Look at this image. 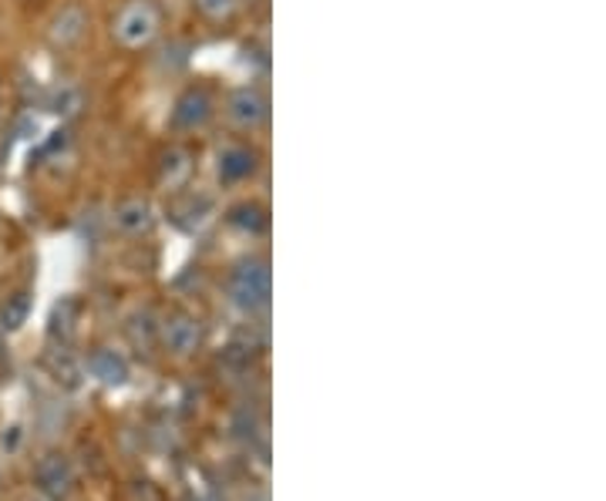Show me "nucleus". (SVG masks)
<instances>
[{
  "mask_svg": "<svg viewBox=\"0 0 606 501\" xmlns=\"http://www.w3.org/2000/svg\"><path fill=\"white\" fill-rule=\"evenodd\" d=\"M196 4L212 21H223V17H230L236 11V0H196Z\"/></svg>",
  "mask_w": 606,
  "mask_h": 501,
  "instance_id": "nucleus-11",
  "label": "nucleus"
},
{
  "mask_svg": "<svg viewBox=\"0 0 606 501\" xmlns=\"http://www.w3.org/2000/svg\"><path fill=\"white\" fill-rule=\"evenodd\" d=\"M165 343L172 350H180V353H189L199 343V327L193 324V320H186V316L172 320V324L165 327Z\"/></svg>",
  "mask_w": 606,
  "mask_h": 501,
  "instance_id": "nucleus-6",
  "label": "nucleus"
},
{
  "mask_svg": "<svg viewBox=\"0 0 606 501\" xmlns=\"http://www.w3.org/2000/svg\"><path fill=\"white\" fill-rule=\"evenodd\" d=\"M91 371L101 377V380H109V384H119L125 377V364L119 361L115 353H98L95 361H91Z\"/></svg>",
  "mask_w": 606,
  "mask_h": 501,
  "instance_id": "nucleus-8",
  "label": "nucleus"
},
{
  "mask_svg": "<svg viewBox=\"0 0 606 501\" xmlns=\"http://www.w3.org/2000/svg\"><path fill=\"white\" fill-rule=\"evenodd\" d=\"M115 223L125 233H146L152 226V209L141 199H128L115 209Z\"/></svg>",
  "mask_w": 606,
  "mask_h": 501,
  "instance_id": "nucleus-5",
  "label": "nucleus"
},
{
  "mask_svg": "<svg viewBox=\"0 0 606 501\" xmlns=\"http://www.w3.org/2000/svg\"><path fill=\"white\" fill-rule=\"evenodd\" d=\"M82 24H85V17H82V11H64L58 21H54V41H61V45H71V41H78L82 38Z\"/></svg>",
  "mask_w": 606,
  "mask_h": 501,
  "instance_id": "nucleus-7",
  "label": "nucleus"
},
{
  "mask_svg": "<svg viewBox=\"0 0 606 501\" xmlns=\"http://www.w3.org/2000/svg\"><path fill=\"white\" fill-rule=\"evenodd\" d=\"M24 316H27V297L21 293V297L4 310V327H8V330H17V327L24 324Z\"/></svg>",
  "mask_w": 606,
  "mask_h": 501,
  "instance_id": "nucleus-12",
  "label": "nucleus"
},
{
  "mask_svg": "<svg viewBox=\"0 0 606 501\" xmlns=\"http://www.w3.org/2000/svg\"><path fill=\"white\" fill-rule=\"evenodd\" d=\"M230 115H233V122H236V125H243V128H253V125H260V122H263V115H267V101H263V95H260V91H253V88H243V91H236V95H233V101H230Z\"/></svg>",
  "mask_w": 606,
  "mask_h": 501,
  "instance_id": "nucleus-3",
  "label": "nucleus"
},
{
  "mask_svg": "<svg viewBox=\"0 0 606 501\" xmlns=\"http://www.w3.org/2000/svg\"><path fill=\"white\" fill-rule=\"evenodd\" d=\"M249 168H253V155H249V152H243V149H230V152H226V159H223V175L239 178V175H246Z\"/></svg>",
  "mask_w": 606,
  "mask_h": 501,
  "instance_id": "nucleus-10",
  "label": "nucleus"
},
{
  "mask_svg": "<svg viewBox=\"0 0 606 501\" xmlns=\"http://www.w3.org/2000/svg\"><path fill=\"white\" fill-rule=\"evenodd\" d=\"M38 478H41L45 491L61 494V491H64V481H67V472H64V464H61V461H45V464H41V472H38Z\"/></svg>",
  "mask_w": 606,
  "mask_h": 501,
  "instance_id": "nucleus-9",
  "label": "nucleus"
},
{
  "mask_svg": "<svg viewBox=\"0 0 606 501\" xmlns=\"http://www.w3.org/2000/svg\"><path fill=\"white\" fill-rule=\"evenodd\" d=\"M230 293L246 310L263 306L267 297H270V270L263 263H243V266H236V273L230 279Z\"/></svg>",
  "mask_w": 606,
  "mask_h": 501,
  "instance_id": "nucleus-2",
  "label": "nucleus"
},
{
  "mask_svg": "<svg viewBox=\"0 0 606 501\" xmlns=\"http://www.w3.org/2000/svg\"><path fill=\"white\" fill-rule=\"evenodd\" d=\"M175 125L180 128H196L209 118V95L206 91H189L180 98V104H175Z\"/></svg>",
  "mask_w": 606,
  "mask_h": 501,
  "instance_id": "nucleus-4",
  "label": "nucleus"
},
{
  "mask_svg": "<svg viewBox=\"0 0 606 501\" xmlns=\"http://www.w3.org/2000/svg\"><path fill=\"white\" fill-rule=\"evenodd\" d=\"M162 21H159V11L156 4H149V0H132V4H125L112 24V34H115V41L128 51L135 48H146L156 34H159Z\"/></svg>",
  "mask_w": 606,
  "mask_h": 501,
  "instance_id": "nucleus-1",
  "label": "nucleus"
}]
</instances>
